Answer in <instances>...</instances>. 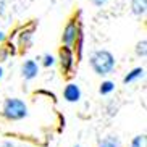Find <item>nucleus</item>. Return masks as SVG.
I'll list each match as a JSON object with an SVG mask.
<instances>
[{"mask_svg":"<svg viewBox=\"0 0 147 147\" xmlns=\"http://www.w3.org/2000/svg\"><path fill=\"white\" fill-rule=\"evenodd\" d=\"M89 65H91L92 71L99 76H107L115 69L117 60L110 50L100 49V50H94L89 57Z\"/></svg>","mask_w":147,"mask_h":147,"instance_id":"nucleus-1","label":"nucleus"},{"mask_svg":"<svg viewBox=\"0 0 147 147\" xmlns=\"http://www.w3.org/2000/svg\"><path fill=\"white\" fill-rule=\"evenodd\" d=\"M2 115L10 121H20L28 117V105L21 99L10 97L3 102L2 107Z\"/></svg>","mask_w":147,"mask_h":147,"instance_id":"nucleus-2","label":"nucleus"},{"mask_svg":"<svg viewBox=\"0 0 147 147\" xmlns=\"http://www.w3.org/2000/svg\"><path fill=\"white\" fill-rule=\"evenodd\" d=\"M81 36H82L81 28H79V24L73 20V21H69L65 26V29H63L61 42H63V45H66V47H73L74 44L78 42V39Z\"/></svg>","mask_w":147,"mask_h":147,"instance_id":"nucleus-3","label":"nucleus"},{"mask_svg":"<svg viewBox=\"0 0 147 147\" xmlns=\"http://www.w3.org/2000/svg\"><path fill=\"white\" fill-rule=\"evenodd\" d=\"M58 60H60V66L61 69L68 73L71 71V68L74 66V53L71 47H66V45H61L60 53H58Z\"/></svg>","mask_w":147,"mask_h":147,"instance_id":"nucleus-4","label":"nucleus"},{"mask_svg":"<svg viewBox=\"0 0 147 147\" xmlns=\"http://www.w3.org/2000/svg\"><path fill=\"white\" fill-rule=\"evenodd\" d=\"M63 99L66 102H69V104L79 102V99H81V89H79L78 84H74V82L66 84L65 89H63Z\"/></svg>","mask_w":147,"mask_h":147,"instance_id":"nucleus-5","label":"nucleus"},{"mask_svg":"<svg viewBox=\"0 0 147 147\" xmlns=\"http://www.w3.org/2000/svg\"><path fill=\"white\" fill-rule=\"evenodd\" d=\"M37 74H39V65H37L34 60H26L21 65V76L26 79V81L34 79Z\"/></svg>","mask_w":147,"mask_h":147,"instance_id":"nucleus-6","label":"nucleus"},{"mask_svg":"<svg viewBox=\"0 0 147 147\" xmlns=\"http://www.w3.org/2000/svg\"><path fill=\"white\" fill-rule=\"evenodd\" d=\"M131 11L136 16H142L147 11V0H131Z\"/></svg>","mask_w":147,"mask_h":147,"instance_id":"nucleus-7","label":"nucleus"},{"mask_svg":"<svg viewBox=\"0 0 147 147\" xmlns=\"http://www.w3.org/2000/svg\"><path fill=\"white\" fill-rule=\"evenodd\" d=\"M142 76H144V68H134L123 78V82H125V84H131V82L141 79Z\"/></svg>","mask_w":147,"mask_h":147,"instance_id":"nucleus-8","label":"nucleus"},{"mask_svg":"<svg viewBox=\"0 0 147 147\" xmlns=\"http://www.w3.org/2000/svg\"><path fill=\"white\" fill-rule=\"evenodd\" d=\"M99 147H121V141L117 136H107L99 142Z\"/></svg>","mask_w":147,"mask_h":147,"instance_id":"nucleus-9","label":"nucleus"},{"mask_svg":"<svg viewBox=\"0 0 147 147\" xmlns=\"http://www.w3.org/2000/svg\"><path fill=\"white\" fill-rule=\"evenodd\" d=\"M113 91H115V82L110 81V79L104 81L102 84H100V87H99V92L102 95H107V94H110V92H113Z\"/></svg>","mask_w":147,"mask_h":147,"instance_id":"nucleus-10","label":"nucleus"},{"mask_svg":"<svg viewBox=\"0 0 147 147\" xmlns=\"http://www.w3.org/2000/svg\"><path fill=\"white\" fill-rule=\"evenodd\" d=\"M134 52H136V55L138 57H146L147 55V40L142 39V40H139L138 44H136V49H134Z\"/></svg>","mask_w":147,"mask_h":147,"instance_id":"nucleus-11","label":"nucleus"},{"mask_svg":"<svg viewBox=\"0 0 147 147\" xmlns=\"http://www.w3.org/2000/svg\"><path fill=\"white\" fill-rule=\"evenodd\" d=\"M129 147H147L146 134H139V136L133 138V141H131V146H129Z\"/></svg>","mask_w":147,"mask_h":147,"instance_id":"nucleus-12","label":"nucleus"},{"mask_svg":"<svg viewBox=\"0 0 147 147\" xmlns=\"http://www.w3.org/2000/svg\"><path fill=\"white\" fill-rule=\"evenodd\" d=\"M42 65L45 66V68L55 65V58H53V55H50V53H45V55L42 57Z\"/></svg>","mask_w":147,"mask_h":147,"instance_id":"nucleus-13","label":"nucleus"},{"mask_svg":"<svg viewBox=\"0 0 147 147\" xmlns=\"http://www.w3.org/2000/svg\"><path fill=\"white\" fill-rule=\"evenodd\" d=\"M5 11H7V2L5 0H0V16H3Z\"/></svg>","mask_w":147,"mask_h":147,"instance_id":"nucleus-14","label":"nucleus"},{"mask_svg":"<svg viewBox=\"0 0 147 147\" xmlns=\"http://www.w3.org/2000/svg\"><path fill=\"white\" fill-rule=\"evenodd\" d=\"M91 2L95 5V7H102V5L107 3V0H91Z\"/></svg>","mask_w":147,"mask_h":147,"instance_id":"nucleus-15","label":"nucleus"},{"mask_svg":"<svg viewBox=\"0 0 147 147\" xmlns=\"http://www.w3.org/2000/svg\"><path fill=\"white\" fill-rule=\"evenodd\" d=\"M5 37H7V36H5V32H3V31H0V42H3Z\"/></svg>","mask_w":147,"mask_h":147,"instance_id":"nucleus-16","label":"nucleus"},{"mask_svg":"<svg viewBox=\"0 0 147 147\" xmlns=\"http://www.w3.org/2000/svg\"><path fill=\"white\" fill-rule=\"evenodd\" d=\"M2 147H15V146L11 142H3V144H2Z\"/></svg>","mask_w":147,"mask_h":147,"instance_id":"nucleus-17","label":"nucleus"},{"mask_svg":"<svg viewBox=\"0 0 147 147\" xmlns=\"http://www.w3.org/2000/svg\"><path fill=\"white\" fill-rule=\"evenodd\" d=\"M2 76H3V68L0 66V79H2Z\"/></svg>","mask_w":147,"mask_h":147,"instance_id":"nucleus-18","label":"nucleus"},{"mask_svg":"<svg viewBox=\"0 0 147 147\" xmlns=\"http://www.w3.org/2000/svg\"><path fill=\"white\" fill-rule=\"evenodd\" d=\"M74 147H79V146H74Z\"/></svg>","mask_w":147,"mask_h":147,"instance_id":"nucleus-19","label":"nucleus"}]
</instances>
